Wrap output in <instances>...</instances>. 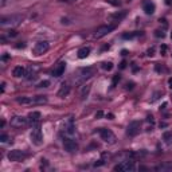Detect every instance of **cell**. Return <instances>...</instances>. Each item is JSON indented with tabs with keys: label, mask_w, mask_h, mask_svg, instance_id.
Instances as JSON below:
<instances>
[{
	"label": "cell",
	"mask_w": 172,
	"mask_h": 172,
	"mask_svg": "<svg viewBox=\"0 0 172 172\" xmlns=\"http://www.w3.org/2000/svg\"><path fill=\"white\" fill-rule=\"evenodd\" d=\"M23 20V16L22 15H8V16H3V18L0 19V24L3 27L6 26H18L20 24V22Z\"/></svg>",
	"instance_id": "cell-1"
},
{
	"label": "cell",
	"mask_w": 172,
	"mask_h": 172,
	"mask_svg": "<svg viewBox=\"0 0 172 172\" xmlns=\"http://www.w3.org/2000/svg\"><path fill=\"white\" fill-rule=\"evenodd\" d=\"M31 141L34 145H42L43 144V135H42V129H40L39 124L34 125L32 131H31Z\"/></svg>",
	"instance_id": "cell-2"
},
{
	"label": "cell",
	"mask_w": 172,
	"mask_h": 172,
	"mask_svg": "<svg viewBox=\"0 0 172 172\" xmlns=\"http://www.w3.org/2000/svg\"><path fill=\"white\" fill-rule=\"evenodd\" d=\"M98 133L99 136H101V139L105 141V143L108 144H114L116 143V135H114L110 129H106V128H99L98 129Z\"/></svg>",
	"instance_id": "cell-3"
},
{
	"label": "cell",
	"mask_w": 172,
	"mask_h": 172,
	"mask_svg": "<svg viewBox=\"0 0 172 172\" xmlns=\"http://www.w3.org/2000/svg\"><path fill=\"white\" fill-rule=\"evenodd\" d=\"M92 75H94V69L93 67H84V69H81L77 74V82L78 84H82L85 82L86 79L89 78H92Z\"/></svg>",
	"instance_id": "cell-4"
},
{
	"label": "cell",
	"mask_w": 172,
	"mask_h": 172,
	"mask_svg": "<svg viewBox=\"0 0 172 172\" xmlns=\"http://www.w3.org/2000/svg\"><path fill=\"white\" fill-rule=\"evenodd\" d=\"M113 169L114 171H122V172H132L136 169V165H135V161L128 159V160L121 161L120 164H117Z\"/></svg>",
	"instance_id": "cell-5"
},
{
	"label": "cell",
	"mask_w": 172,
	"mask_h": 172,
	"mask_svg": "<svg viewBox=\"0 0 172 172\" xmlns=\"http://www.w3.org/2000/svg\"><path fill=\"white\" fill-rule=\"evenodd\" d=\"M116 28V26H101V27H98V28L95 30V32H94V38L95 39H101V38H104V37H106L108 34H110L113 30Z\"/></svg>",
	"instance_id": "cell-6"
},
{
	"label": "cell",
	"mask_w": 172,
	"mask_h": 172,
	"mask_svg": "<svg viewBox=\"0 0 172 172\" xmlns=\"http://www.w3.org/2000/svg\"><path fill=\"white\" fill-rule=\"evenodd\" d=\"M7 157L10 161H22L27 157V155L23 152V151H19V149H14V151H10L7 155Z\"/></svg>",
	"instance_id": "cell-7"
},
{
	"label": "cell",
	"mask_w": 172,
	"mask_h": 172,
	"mask_svg": "<svg viewBox=\"0 0 172 172\" xmlns=\"http://www.w3.org/2000/svg\"><path fill=\"white\" fill-rule=\"evenodd\" d=\"M48 48H50V44H48V42H44V40H42V42H38L35 46H34L32 48V51L35 55H42L44 54V52H47L48 51Z\"/></svg>",
	"instance_id": "cell-8"
},
{
	"label": "cell",
	"mask_w": 172,
	"mask_h": 172,
	"mask_svg": "<svg viewBox=\"0 0 172 172\" xmlns=\"http://www.w3.org/2000/svg\"><path fill=\"white\" fill-rule=\"evenodd\" d=\"M140 126H141L140 121H132V122L128 125V128H126V135H128L129 137H135L136 135H139Z\"/></svg>",
	"instance_id": "cell-9"
},
{
	"label": "cell",
	"mask_w": 172,
	"mask_h": 172,
	"mask_svg": "<svg viewBox=\"0 0 172 172\" xmlns=\"http://www.w3.org/2000/svg\"><path fill=\"white\" fill-rule=\"evenodd\" d=\"M28 122V118L23 117V116H15L11 118V126L14 128H22Z\"/></svg>",
	"instance_id": "cell-10"
},
{
	"label": "cell",
	"mask_w": 172,
	"mask_h": 172,
	"mask_svg": "<svg viewBox=\"0 0 172 172\" xmlns=\"http://www.w3.org/2000/svg\"><path fill=\"white\" fill-rule=\"evenodd\" d=\"M63 148H65V151H67L69 153H74V152L78 149V145L73 139H66V140H63Z\"/></svg>",
	"instance_id": "cell-11"
},
{
	"label": "cell",
	"mask_w": 172,
	"mask_h": 172,
	"mask_svg": "<svg viewBox=\"0 0 172 172\" xmlns=\"http://www.w3.org/2000/svg\"><path fill=\"white\" fill-rule=\"evenodd\" d=\"M40 117H42V114H40V112H31V113L28 114V122L31 125H38L40 121Z\"/></svg>",
	"instance_id": "cell-12"
},
{
	"label": "cell",
	"mask_w": 172,
	"mask_h": 172,
	"mask_svg": "<svg viewBox=\"0 0 172 172\" xmlns=\"http://www.w3.org/2000/svg\"><path fill=\"white\" fill-rule=\"evenodd\" d=\"M143 10L146 15H152V14H155L156 7H155V4L152 3L151 0H145V1H144V6H143Z\"/></svg>",
	"instance_id": "cell-13"
},
{
	"label": "cell",
	"mask_w": 172,
	"mask_h": 172,
	"mask_svg": "<svg viewBox=\"0 0 172 172\" xmlns=\"http://www.w3.org/2000/svg\"><path fill=\"white\" fill-rule=\"evenodd\" d=\"M65 70H66V62H59L57 65V67L54 69V71H52V75L54 77H61V75H63Z\"/></svg>",
	"instance_id": "cell-14"
},
{
	"label": "cell",
	"mask_w": 172,
	"mask_h": 172,
	"mask_svg": "<svg viewBox=\"0 0 172 172\" xmlns=\"http://www.w3.org/2000/svg\"><path fill=\"white\" fill-rule=\"evenodd\" d=\"M63 131H65V133H66V135H69V136H71V135H74V133H75L74 122H73V120H71V118H69V120H67V122L65 124V128H63Z\"/></svg>",
	"instance_id": "cell-15"
},
{
	"label": "cell",
	"mask_w": 172,
	"mask_h": 172,
	"mask_svg": "<svg viewBox=\"0 0 172 172\" xmlns=\"http://www.w3.org/2000/svg\"><path fill=\"white\" fill-rule=\"evenodd\" d=\"M69 93H70V85H69V82H63V84L61 85V89H59V92H58V97L63 98V97H66Z\"/></svg>",
	"instance_id": "cell-16"
},
{
	"label": "cell",
	"mask_w": 172,
	"mask_h": 172,
	"mask_svg": "<svg viewBox=\"0 0 172 172\" xmlns=\"http://www.w3.org/2000/svg\"><path fill=\"white\" fill-rule=\"evenodd\" d=\"M125 16H126V11H120V12H116V14H112L109 16V19L110 20H113V22H116V23H120Z\"/></svg>",
	"instance_id": "cell-17"
},
{
	"label": "cell",
	"mask_w": 172,
	"mask_h": 172,
	"mask_svg": "<svg viewBox=\"0 0 172 172\" xmlns=\"http://www.w3.org/2000/svg\"><path fill=\"white\" fill-rule=\"evenodd\" d=\"M26 69L24 67H22V66H16L14 69V71H12V74H14V77H16V78H20V77H24L26 75Z\"/></svg>",
	"instance_id": "cell-18"
},
{
	"label": "cell",
	"mask_w": 172,
	"mask_h": 172,
	"mask_svg": "<svg viewBox=\"0 0 172 172\" xmlns=\"http://www.w3.org/2000/svg\"><path fill=\"white\" fill-rule=\"evenodd\" d=\"M89 54H90V47H82V48L78 50V58H79V59L88 58Z\"/></svg>",
	"instance_id": "cell-19"
},
{
	"label": "cell",
	"mask_w": 172,
	"mask_h": 172,
	"mask_svg": "<svg viewBox=\"0 0 172 172\" xmlns=\"http://www.w3.org/2000/svg\"><path fill=\"white\" fill-rule=\"evenodd\" d=\"M47 102V97L46 95H37L32 98V104L35 105H43V104Z\"/></svg>",
	"instance_id": "cell-20"
},
{
	"label": "cell",
	"mask_w": 172,
	"mask_h": 172,
	"mask_svg": "<svg viewBox=\"0 0 172 172\" xmlns=\"http://www.w3.org/2000/svg\"><path fill=\"white\" fill-rule=\"evenodd\" d=\"M37 71H38V66H30L28 67V71L26 73L27 78L28 79H32V78L37 77Z\"/></svg>",
	"instance_id": "cell-21"
},
{
	"label": "cell",
	"mask_w": 172,
	"mask_h": 172,
	"mask_svg": "<svg viewBox=\"0 0 172 172\" xmlns=\"http://www.w3.org/2000/svg\"><path fill=\"white\" fill-rule=\"evenodd\" d=\"M19 104H22V105H27V104H32V98H30V97H19L16 99Z\"/></svg>",
	"instance_id": "cell-22"
},
{
	"label": "cell",
	"mask_w": 172,
	"mask_h": 172,
	"mask_svg": "<svg viewBox=\"0 0 172 172\" xmlns=\"http://www.w3.org/2000/svg\"><path fill=\"white\" fill-rule=\"evenodd\" d=\"M163 140H164L165 143H172V131H167V132H164V135H163Z\"/></svg>",
	"instance_id": "cell-23"
},
{
	"label": "cell",
	"mask_w": 172,
	"mask_h": 172,
	"mask_svg": "<svg viewBox=\"0 0 172 172\" xmlns=\"http://www.w3.org/2000/svg\"><path fill=\"white\" fill-rule=\"evenodd\" d=\"M172 164H161L156 167V171H171Z\"/></svg>",
	"instance_id": "cell-24"
},
{
	"label": "cell",
	"mask_w": 172,
	"mask_h": 172,
	"mask_svg": "<svg viewBox=\"0 0 172 172\" xmlns=\"http://www.w3.org/2000/svg\"><path fill=\"white\" fill-rule=\"evenodd\" d=\"M89 92H90V86H89V85H86V86L84 88V90H82V93H81V98H82V99L88 98Z\"/></svg>",
	"instance_id": "cell-25"
},
{
	"label": "cell",
	"mask_w": 172,
	"mask_h": 172,
	"mask_svg": "<svg viewBox=\"0 0 172 172\" xmlns=\"http://www.w3.org/2000/svg\"><path fill=\"white\" fill-rule=\"evenodd\" d=\"M139 35H141V32H133V34H124V35H122V38H124V39H132V38H135V37H139Z\"/></svg>",
	"instance_id": "cell-26"
},
{
	"label": "cell",
	"mask_w": 172,
	"mask_h": 172,
	"mask_svg": "<svg viewBox=\"0 0 172 172\" xmlns=\"http://www.w3.org/2000/svg\"><path fill=\"white\" fill-rule=\"evenodd\" d=\"M102 69L106 70V71H110V70L113 69V63L112 62H104L102 63Z\"/></svg>",
	"instance_id": "cell-27"
},
{
	"label": "cell",
	"mask_w": 172,
	"mask_h": 172,
	"mask_svg": "<svg viewBox=\"0 0 172 172\" xmlns=\"http://www.w3.org/2000/svg\"><path fill=\"white\" fill-rule=\"evenodd\" d=\"M50 86V81H42L38 84V88H48Z\"/></svg>",
	"instance_id": "cell-28"
},
{
	"label": "cell",
	"mask_w": 172,
	"mask_h": 172,
	"mask_svg": "<svg viewBox=\"0 0 172 172\" xmlns=\"http://www.w3.org/2000/svg\"><path fill=\"white\" fill-rule=\"evenodd\" d=\"M118 81H120V75H114L113 77V81H112V88H114V86H116V85H117V82Z\"/></svg>",
	"instance_id": "cell-29"
},
{
	"label": "cell",
	"mask_w": 172,
	"mask_h": 172,
	"mask_svg": "<svg viewBox=\"0 0 172 172\" xmlns=\"http://www.w3.org/2000/svg\"><path fill=\"white\" fill-rule=\"evenodd\" d=\"M155 37H157V38H164L165 34L163 32V31H160V30H156V31H155Z\"/></svg>",
	"instance_id": "cell-30"
},
{
	"label": "cell",
	"mask_w": 172,
	"mask_h": 172,
	"mask_svg": "<svg viewBox=\"0 0 172 172\" xmlns=\"http://www.w3.org/2000/svg\"><path fill=\"white\" fill-rule=\"evenodd\" d=\"M7 35L10 38H14V37H16V35H18V32H16L15 30H10V31H7Z\"/></svg>",
	"instance_id": "cell-31"
},
{
	"label": "cell",
	"mask_w": 172,
	"mask_h": 172,
	"mask_svg": "<svg viewBox=\"0 0 172 172\" xmlns=\"http://www.w3.org/2000/svg\"><path fill=\"white\" fill-rule=\"evenodd\" d=\"M0 141H1V143H6V141H8V136L7 135H1V136H0Z\"/></svg>",
	"instance_id": "cell-32"
},
{
	"label": "cell",
	"mask_w": 172,
	"mask_h": 172,
	"mask_svg": "<svg viewBox=\"0 0 172 172\" xmlns=\"http://www.w3.org/2000/svg\"><path fill=\"white\" fill-rule=\"evenodd\" d=\"M165 51H167V46H165V44H163V46H161V48H160V52L163 55L165 54Z\"/></svg>",
	"instance_id": "cell-33"
},
{
	"label": "cell",
	"mask_w": 172,
	"mask_h": 172,
	"mask_svg": "<svg viewBox=\"0 0 172 172\" xmlns=\"http://www.w3.org/2000/svg\"><path fill=\"white\" fill-rule=\"evenodd\" d=\"M104 116V113L102 112H101V110H99V112H97V113H95V118H101Z\"/></svg>",
	"instance_id": "cell-34"
},
{
	"label": "cell",
	"mask_w": 172,
	"mask_h": 172,
	"mask_svg": "<svg viewBox=\"0 0 172 172\" xmlns=\"http://www.w3.org/2000/svg\"><path fill=\"white\" fill-rule=\"evenodd\" d=\"M153 52H155V48L153 47L148 50V55H149V57H152V55H153Z\"/></svg>",
	"instance_id": "cell-35"
},
{
	"label": "cell",
	"mask_w": 172,
	"mask_h": 172,
	"mask_svg": "<svg viewBox=\"0 0 172 172\" xmlns=\"http://www.w3.org/2000/svg\"><path fill=\"white\" fill-rule=\"evenodd\" d=\"M125 67H126V62H125V61H122V62H121V65H120V69H125Z\"/></svg>",
	"instance_id": "cell-36"
},
{
	"label": "cell",
	"mask_w": 172,
	"mask_h": 172,
	"mask_svg": "<svg viewBox=\"0 0 172 172\" xmlns=\"http://www.w3.org/2000/svg\"><path fill=\"white\" fill-rule=\"evenodd\" d=\"M133 86H135V84H133V82H131V84H126V89H133Z\"/></svg>",
	"instance_id": "cell-37"
},
{
	"label": "cell",
	"mask_w": 172,
	"mask_h": 172,
	"mask_svg": "<svg viewBox=\"0 0 172 172\" xmlns=\"http://www.w3.org/2000/svg\"><path fill=\"white\" fill-rule=\"evenodd\" d=\"M104 164V160H98V163H95L94 167H99V165H102Z\"/></svg>",
	"instance_id": "cell-38"
},
{
	"label": "cell",
	"mask_w": 172,
	"mask_h": 172,
	"mask_svg": "<svg viewBox=\"0 0 172 172\" xmlns=\"http://www.w3.org/2000/svg\"><path fill=\"white\" fill-rule=\"evenodd\" d=\"M146 120L151 121V122H153V116H152V114H151V116H148V117H146Z\"/></svg>",
	"instance_id": "cell-39"
},
{
	"label": "cell",
	"mask_w": 172,
	"mask_h": 172,
	"mask_svg": "<svg viewBox=\"0 0 172 172\" xmlns=\"http://www.w3.org/2000/svg\"><path fill=\"white\" fill-rule=\"evenodd\" d=\"M16 47H18V48H20V47H22V48H24V47H26V43H22V44H18V46H16Z\"/></svg>",
	"instance_id": "cell-40"
},
{
	"label": "cell",
	"mask_w": 172,
	"mask_h": 172,
	"mask_svg": "<svg viewBox=\"0 0 172 172\" xmlns=\"http://www.w3.org/2000/svg\"><path fill=\"white\" fill-rule=\"evenodd\" d=\"M168 84H169V88L172 89V78H169V79H168Z\"/></svg>",
	"instance_id": "cell-41"
},
{
	"label": "cell",
	"mask_w": 172,
	"mask_h": 172,
	"mask_svg": "<svg viewBox=\"0 0 172 172\" xmlns=\"http://www.w3.org/2000/svg\"><path fill=\"white\" fill-rule=\"evenodd\" d=\"M4 88H6V84L3 82V84H1V92H4Z\"/></svg>",
	"instance_id": "cell-42"
},
{
	"label": "cell",
	"mask_w": 172,
	"mask_h": 172,
	"mask_svg": "<svg viewBox=\"0 0 172 172\" xmlns=\"http://www.w3.org/2000/svg\"><path fill=\"white\" fill-rule=\"evenodd\" d=\"M171 39H172V32H171Z\"/></svg>",
	"instance_id": "cell-43"
}]
</instances>
